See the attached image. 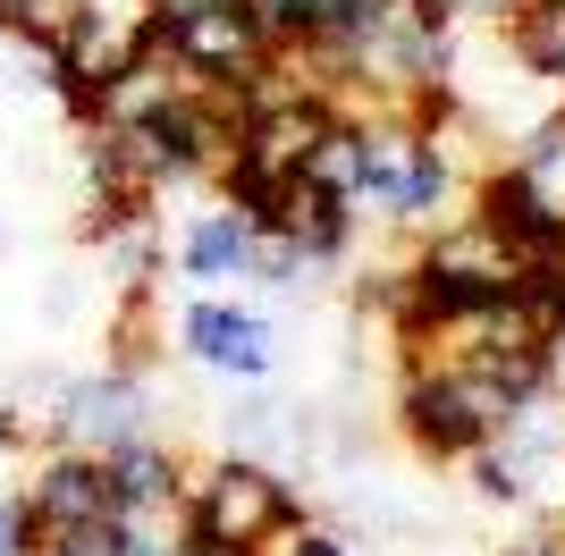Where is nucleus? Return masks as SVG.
<instances>
[{"mask_svg":"<svg viewBox=\"0 0 565 556\" xmlns=\"http://www.w3.org/2000/svg\"><path fill=\"white\" fill-rule=\"evenodd\" d=\"M254 254H262V228L228 203H203L186 228L169 236V270L186 278L194 296H236L254 287Z\"/></svg>","mask_w":565,"mask_h":556,"instance_id":"nucleus-8","label":"nucleus"},{"mask_svg":"<svg viewBox=\"0 0 565 556\" xmlns=\"http://www.w3.org/2000/svg\"><path fill=\"white\" fill-rule=\"evenodd\" d=\"M136 439H169L161 430V396H152V371H76L68 388V447L85 456H118Z\"/></svg>","mask_w":565,"mask_h":556,"instance_id":"nucleus-4","label":"nucleus"},{"mask_svg":"<svg viewBox=\"0 0 565 556\" xmlns=\"http://www.w3.org/2000/svg\"><path fill=\"white\" fill-rule=\"evenodd\" d=\"M465 211H472V220H481V228H490L498 245L523 261V270H532V261H565V211L548 203V194L523 178L515 161L481 169V178H472V203H465Z\"/></svg>","mask_w":565,"mask_h":556,"instance_id":"nucleus-7","label":"nucleus"},{"mask_svg":"<svg viewBox=\"0 0 565 556\" xmlns=\"http://www.w3.org/2000/svg\"><path fill=\"white\" fill-rule=\"evenodd\" d=\"M338 118H347L338 93H287V101H262V110L245 118V143H236V152L254 169H270V178H305Z\"/></svg>","mask_w":565,"mask_h":556,"instance_id":"nucleus-9","label":"nucleus"},{"mask_svg":"<svg viewBox=\"0 0 565 556\" xmlns=\"http://www.w3.org/2000/svg\"><path fill=\"white\" fill-rule=\"evenodd\" d=\"M515 9H523V0H448V18H456V25H490V34L515 18Z\"/></svg>","mask_w":565,"mask_h":556,"instance_id":"nucleus-18","label":"nucleus"},{"mask_svg":"<svg viewBox=\"0 0 565 556\" xmlns=\"http://www.w3.org/2000/svg\"><path fill=\"white\" fill-rule=\"evenodd\" d=\"M515 396L490 388L472 363H423V371H397V396H388V430H397L405 447H414V463H430V472H465L472 456L490 439H507L515 430Z\"/></svg>","mask_w":565,"mask_h":556,"instance_id":"nucleus-1","label":"nucleus"},{"mask_svg":"<svg viewBox=\"0 0 565 556\" xmlns=\"http://www.w3.org/2000/svg\"><path fill=\"white\" fill-rule=\"evenodd\" d=\"M0 556H34V532H25V498L0 489Z\"/></svg>","mask_w":565,"mask_h":556,"instance_id":"nucleus-17","label":"nucleus"},{"mask_svg":"<svg viewBox=\"0 0 565 556\" xmlns=\"http://www.w3.org/2000/svg\"><path fill=\"white\" fill-rule=\"evenodd\" d=\"M490 556H565V523H515Z\"/></svg>","mask_w":565,"mask_h":556,"instance_id":"nucleus-15","label":"nucleus"},{"mask_svg":"<svg viewBox=\"0 0 565 556\" xmlns=\"http://www.w3.org/2000/svg\"><path fill=\"white\" fill-rule=\"evenodd\" d=\"M102 472H110L118 514H178V498H186V447L178 439H136L102 456Z\"/></svg>","mask_w":565,"mask_h":556,"instance_id":"nucleus-11","label":"nucleus"},{"mask_svg":"<svg viewBox=\"0 0 565 556\" xmlns=\"http://www.w3.org/2000/svg\"><path fill=\"white\" fill-rule=\"evenodd\" d=\"M25 532H34V548L60 532H85V523H110V472H102V456H85V447H51V456L25 463Z\"/></svg>","mask_w":565,"mask_h":556,"instance_id":"nucleus-5","label":"nucleus"},{"mask_svg":"<svg viewBox=\"0 0 565 556\" xmlns=\"http://www.w3.org/2000/svg\"><path fill=\"white\" fill-rule=\"evenodd\" d=\"M305 178H321V185H338V194H354V185H363V110H347L330 127V136H321V152H312V169Z\"/></svg>","mask_w":565,"mask_h":556,"instance_id":"nucleus-13","label":"nucleus"},{"mask_svg":"<svg viewBox=\"0 0 565 556\" xmlns=\"http://www.w3.org/2000/svg\"><path fill=\"white\" fill-rule=\"evenodd\" d=\"M169 346L228 388H270L279 379V312L245 296H186L169 321Z\"/></svg>","mask_w":565,"mask_h":556,"instance_id":"nucleus-3","label":"nucleus"},{"mask_svg":"<svg viewBox=\"0 0 565 556\" xmlns=\"http://www.w3.org/2000/svg\"><path fill=\"white\" fill-rule=\"evenodd\" d=\"M541 363H548V396L565 405V312H557V321L541 329Z\"/></svg>","mask_w":565,"mask_h":556,"instance_id":"nucleus-19","label":"nucleus"},{"mask_svg":"<svg viewBox=\"0 0 565 556\" xmlns=\"http://www.w3.org/2000/svg\"><path fill=\"white\" fill-rule=\"evenodd\" d=\"M245 9H254V25L270 43H296V34H305V0H245Z\"/></svg>","mask_w":565,"mask_h":556,"instance_id":"nucleus-16","label":"nucleus"},{"mask_svg":"<svg viewBox=\"0 0 565 556\" xmlns=\"http://www.w3.org/2000/svg\"><path fill=\"white\" fill-rule=\"evenodd\" d=\"M178 514H186V539L270 556L312 506H305V489H296V472L220 447L212 463H186V498H178Z\"/></svg>","mask_w":565,"mask_h":556,"instance_id":"nucleus-2","label":"nucleus"},{"mask_svg":"<svg viewBox=\"0 0 565 556\" xmlns=\"http://www.w3.org/2000/svg\"><path fill=\"white\" fill-rule=\"evenodd\" d=\"M498 43L515 51V68L532 76L541 93L565 101V0H523L515 18L498 25Z\"/></svg>","mask_w":565,"mask_h":556,"instance_id":"nucleus-12","label":"nucleus"},{"mask_svg":"<svg viewBox=\"0 0 565 556\" xmlns=\"http://www.w3.org/2000/svg\"><path fill=\"white\" fill-rule=\"evenodd\" d=\"M152 18H194V9H236V0H143Z\"/></svg>","mask_w":565,"mask_h":556,"instance_id":"nucleus-20","label":"nucleus"},{"mask_svg":"<svg viewBox=\"0 0 565 556\" xmlns=\"http://www.w3.org/2000/svg\"><path fill=\"white\" fill-rule=\"evenodd\" d=\"M270 556H354V532H347V523H330V514H305Z\"/></svg>","mask_w":565,"mask_h":556,"instance_id":"nucleus-14","label":"nucleus"},{"mask_svg":"<svg viewBox=\"0 0 565 556\" xmlns=\"http://www.w3.org/2000/svg\"><path fill=\"white\" fill-rule=\"evenodd\" d=\"M270 236H287L312 270H338V261L354 254V236H363V211H354V194H338V185H321V178H287L279 228Z\"/></svg>","mask_w":565,"mask_h":556,"instance_id":"nucleus-10","label":"nucleus"},{"mask_svg":"<svg viewBox=\"0 0 565 556\" xmlns=\"http://www.w3.org/2000/svg\"><path fill=\"white\" fill-rule=\"evenodd\" d=\"M25 9H34V0H0V18H25Z\"/></svg>","mask_w":565,"mask_h":556,"instance_id":"nucleus-21","label":"nucleus"},{"mask_svg":"<svg viewBox=\"0 0 565 556\" xmlns=\"http://www.w3.org/2000/svg\"><path fill=\"white\" fill-rule=\"evenodd\" d=\"M161 51L194 85H245V76L270 60V34L254 25V9L236 0V9H194V18H152Z\"/></svg>","mask_w":565,"mask_h":556,"instance_id":"nucleus-6","label":"nucleus"}]
</instances>
